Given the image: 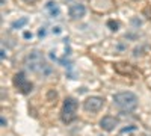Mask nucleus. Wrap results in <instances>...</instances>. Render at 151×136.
<instances>
[{"mask_svg":"<svg viewBox=\"0 0 151 136\" xmlns=\"http://www.w3.org/2000/svg\"><path fill=\"white\" fill-rule=\"evenodd\" d=\"M133 130H136V127H134V126H130V127H124V129H121V133H127V132H133Z\"/></svg>","mask_w":151,"mask_h":136,"instance_id":"obj_13","label":"nucleus"},{"mask_svg":"<svg viewBox=\"0 0 151 136\" xmlns=\"http://www.w3.org/2000/svg\"><path fill=\"white\" fill-rule=\"evenodd\" d=\"M116 126H118V119L115 117L106 115V117H103L101 119H100V127H101L103 130H106V132H112Z\"/></svg>","mask_w":151,"mask_h":136,"instance_id":"obj_6","label":"nucleus"},{"mask_svg":"<svg viewBox=\"0 0 151 136\" xmlns=\"http://www.w3.org/2000/svg\"><path fill=\"white\" fill-rule=\"evenodd\" d=\"M14 85L23 92V94H29L33 88V85L26 79V74L24 73H17L14 76Z\"/></svg>","mask_w":151,"mask_h":136,"instance_id":"obj_5","label":"nucleus"},{"mask_svg":"<svg viewBox=\"0 0 151 136\" xmlns=\"http://www.w3.org/2000/svg\"><path fill=\"white\" fill-rule=\"evenodd\" d=\"M142 14L148 18V20H151V6H145L144 8V12H142Z\"/></svg>","mask_w":151,"mask_h":136,"instance_id":"obj_12","label":"nucleus"},{"mask_svg":"<svg viewBox=\"0 0 151 136\" xmlns=\"http://www.w3.org/2000/svg\"><path fill=\"white\" fill-rule=\"evenodd\" d=\"M24 64H26L27 70L33 71V73H38V74H42V76H48L52 74V67H50L47 62H44V58L40 52H30L26 59H24Z\"/></svg>","mask_w":151,"mask_h":136,"instance_id":"obj_1","label":"nucleus"},{"mask_svg":"<svg viewBox=\"0 0 151 136\" xmlns=\"http://www.w3.org/2000/svg\"><path fill=\"white\" fill-rule=\"evenodd\" d=\"M0 53H2V55H0V56H2V59H5L6 55H5V50H3V48H2V52H0Z\"/></svg>","mask_w":151,"mask_h":136,"instance_id":"obj_18","label":"nucleus"},{"mask_svg":"<svg viewBox=\"0 0 151 136\" xmlns=\"http://www.w3.org/2000/svg\"><path fill=\"white\" fill-rule=\"evenodd\" d=\"M68 14H70V17H71L73 20H79V18H82V17L86 14V8H85V5H82V3H74V5L70 6Z\"/></svg>","mask_w":151,"mask_h":136,"instance_id":"obj_7","label":"nucleus"},{"mask_svg":"<svg viewBox=\"0 0 151 136\" xmlns=\"http://www.w3.org/2000/svg\"><path fill=\"white\" fill-rule=\"evenodd\" d=\"M107 27H110V30H113V32H116L118 27H119V24H118V21L109 20V21H107Z\"/></svg>","mask_w":151,"mask_h":136,"instance_id":"obj_11","label":"nucleus"},{"mask_svg":"<svg viewBox=\"0 0 151 136\" xmlns=\"http://www.w3.org/2000/svg\"><path fill=\"white\" fill-rule=\"evenodd\" d=\"M113 103H115L116 107H119L122 110H133L137 106V97H136V94H133L130 91L118 92L113 95Z\"/></svg>","mask_w":151,"mask_h":136,"instance_id":"obj_2","label":"nucleus"},{"mask_svg":"<svg viewBox=\"0 0 151 136\" xmlns=\"http://www.w3.org/2000/svg\"><path fill=\"white\" fill-rule=\"evenodd\" d=\"M24 2H26V3H35L36 0H24Z\"/></svg>","mask_w":151,"mask_h":136,"instance_id":"obj_19","label":"nucleus"},{"mask_svg":"<svg viewBox=\"0 0 151 136\" xmlns=\"http://www.w3.org/2000/svg\"><path fill=\"white\" fill-rule=\"evenodd\" d=\"M0 121H2V127H6L8 122H6V119H5V117H3V115H2V118H0Z\"/></svg>","mask_w":151,"mask_h":136,"instance_id":"obj_14","label":"nucleus"},{"mask_svg":"<svg viewBox=\"0 0 151 136\" xmlns=\"http://www.w3.org/2000/svg\"><path fill=\"white\" fill-rule=\"evenodd\" d=\"M47 8L50 9V14H52V17L59 15V8H58V5H56L55 2H48V3H47Z\"/></svg>","mask_w":151,"mask_h":136,"instance_id":"obj_10","label":"nucleus"},{"mask_svg":"<svg viewBox=\"0 0 151 136\" xmlns=\"http://www.w3.org/2000/svg\"><path fill=\"white\" fill-rule=\"evenodd\" d=\"M2 5H5V0H2Z\"/></svg>","mask_w":151,"mask_h":136,"instance_id":"obj_20","label":"nucleus"},{"mask_svg":"<svg viewBox=\"0 0 151 136\" xmlns=\"http://www.w3.org/2000/svg\"><path fill=\"white\" fill-rule=\"evenodd\" d=\"M115 70L118 73H121V74H132L133 73V67L130 64H116Z\"/></svg>","mask_w":151,"mask_h":136,"instance_id":"obj_8","label":"nucleus"},{"mask_svg":"<svg viewBox=\"0 0 151 136\" xmlns=\"http://www.w3.org/2000/svg\"><path fill=\"white\" fill-rule=\"evenodd\" d=\"M103 104H104V98L98 97V95L88 97L83 101V107H85V110H88V112H98V110L103 107Z\"/></svg>","mask_w":151,"mask_h":136,"instance_id":"obj_4","label":"nucleus"},{"mask_svg":"<svg viewBox=\"0 0 151 136\" xmlns=\"http://www.w3.org/2000/svg\"><path fill=\"white\" fill-rule=\"evenodd\" d=\"M38 35H40V36H41V38H42V36L45 35V30H44V29H41V30H40V33H38Z\"/></svg>","mask_w":151,"mask_h":136,"instance_id":"obj_16","label":"nucleus"},{"mask_svg":"<svg viewBox=\"0 0 151 136\" xmlns=\"http://www.w3.org/2000/svg\"><path fill=\"white\" fill-rule=\"evenodd\" d=\"M24 38H26V40L32 38V33H30V32H24Z\"/></svg>","mask_w":151,"mask_h":136,"instance_id":"obj_15","label":"nucleus"},{"mask_svg":"<svg viewBox=\"0 0 151 136\" xmlns=\"http://www.w3.org/2000/svg\"><path fill=\"white\" fill-rule=\"evenodd\" d=\"M76 115H77V101L73 97H67L64 101V106H62V110H60V119L65 124H70V122L76 119Z\"/></svg>","mask_w":151,"mask_h":136,"instance_id":"obj_3","label":"nucleus"},{"mask_svg":"<svg viewBox=\"0 0 151 136\" xmlns=\"http://www.w3.org/2000/svg\"><path fill=\"white\" fill-rule=\"evenodd\" d=\"M26 24H27V18L23 17V18H20V20H15L14 23L11 24V27H12V29H21L23 26H26Z\"/></svg>","mask_w":151,"mask_h":136,"instance_id":"obj_9","label":"nucleus"},{"mask_svg":"<svg viewBox=\"0 0 151 136\" xmlns=\"http://www.w3.org/2000/svg\"><path fill=\"white\" fill-rule=\"evenodd\" d=\"M53 32H55V33H60V27H55Z\"/></svg>","mask_w":151,"mask_h":136,"instance_id":"obj_17","label":"nucleus"}]
</instances>
